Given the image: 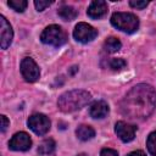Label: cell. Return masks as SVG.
I'll list each match as a JSON object with an SVG mask.
<instances>
[{"label": "cell", "instance_id": "6da1fadb", "mask_svg": "<svg viewBox=\"0 0 156 156\" xmlns=\"http://www.w3.org/2000/svg\"><path fill=\"white\" fill-rule=\"evenodd\" d=\"M156 107V93L147 84L132 88L121 102V111L130 118H146Z\"/></svg>", "mask_w": 156, "mask_h": 156}, {"label": "cell", "instance_id": "7a4b0ae2", "mask_svg": "<svg viewBox=\"0 0 156 156\" xmlns=\"http://www.w3.org/2000/svg\"><path fill=\"white\" fill-rule=\"evenodd\" d=\"M91 99L90 93L80 89L71 90L67 93H63L58 100H57V106L62 112H74L77 110H80L84 107Z\"/></svg>", "mask_w": 156, "mask_h": 156}, {"label": "cell", "instance_id": "3957f363", "mask_svg": "<svg viewBox=\"0 0 156 156\" xmlns=\"http://www.w3.org/2000/svg\"><path fill=\"white\" fill-rule=\"evenodd\" d=\"M111 23L117 29L126 33H134L139 28V20L129 12H115L111 16Z\"/></svg>", "mask_w": 156, "mask_h": 156}, {"label": "cell", "instance_id": "277c9868", "mask_svg": "<svg viewBox=\"0 0 156 156\" xmlns=\"http://www.w3.org/2000/svg\"><path fill=\"white\" fill-rule=\"evenodd\" d=\"M40 39L46 45H51L54 48H60L63 44H66L67 34L60 26L51 24V26H48L43 30V33L40 35Z\"/></svg>", "mask_w": 156, "mask_h": 156}, {"label": "cell", "instance_id": "5b68a950", "mask_svg": "<svg viewBox=\"0 0 156 156\" xmlns=\"http://www.w3.org/2000/svg\"><path fill=\"white\" fill-rule=\"evenodd\" d=\"M21 73L22 77L24 78L26 82L28 83H34L38 80L40 76V71L38 65L32 57H24L21 62Z\"/></svg>", "mask_w": 156, "mask_h": 156}, {"label": "cell", "instance_id": "8992f818", "mask_svg": "<svg viewBox=\"0 0 156 156\" xmlns=\"http://www.w3.org/2000/svg\"><path fill=\"white\" fill-rule=\"evenodd\" d=\"M27 124L37 135H44L50 129V119L43 113L32 115L29 117Z\"/></svg>", "mask_w": 156, "mask_h": 156}, {"label": "cell", "instance_id": "52a82bcc", "mask_svg": "<svg viewBox=\"0 0 156 156\" xmlns=\"http://www.w3.org/2000/svg\"><path fill=\"white\" fill-rule=\"evenodd\" d=\"M96 35H98V30L93 26L84 23V22L78 23L73 30L74 39L79 43H84V44L94 40L96 38Z\"/></svg>", "mask_w": 156, "mask_h": 156}, {"label": "cell", "instance_id": "ba28073f", "mask_svg": "<svg viewBox=\"0 0 156 156\" xmlns=\"http://www.w3.org/2000/svg\"><path fill=\"white\" fill-rule=\"evenodd\" d=\"M30 146H32V140L26 132L16 133L9 143V147L15 151H27L30 149Z\"/></svg>", "mask_w": 156, "mask_h": 156}, {"label": "cell", "instance_id": "9c48e42d", "mask_svg": "<svg viewBox=\"0 0 156 156\" xmlns=\"http://www.w3.org/2000/svg\"><path fill=\"white\" fill-rule=\"evenodd\" d=\"M115 132L117 134V136L124 141V143H129L134 139L135 136V132H136V127L129 123H126L123 121H119L116 123L115 126Z\"/></svg>", "mask_w": 156, "mask_h": 156}, {"label": "cell", "instance_id": "30bf717a", "mask_svg": "<svg viewBox=\"0 0 156 156\" xmlns=\"http://www.w3.org/2000/svg\"><path fill=\"white\" fill-rule=\"evenodd\" d=\"M0 45H1V49H7L12 41V38H13V30H12V27L11 24L7 22V20L4 17V16H0Z\"/></svg>", "mask_w": 156, "mask_h": 156}, {"label": "cell", "instance_id": "8fae6325", "mask_svg": "<svg viewBox=\"0 0 156 156\" xmlns=\"http://www.w3.org/2000/svg\"><path fill=\"white\" fill-rule=\"evenodd\" d=\"M107 12V4L102 0H95L93 1L89 7H88V16L90 18H94V20H98V18H101L102 16H105Z\"/></svg>", "mask_w": 156, "mask_h": 156}, {"label": "cell", "instance_id": "7c38bea8", "mask_svg": "<svg viewBox=\"0 0 156 156\" xmlns=\"http://www.w3.org/2000/svg\"><path fill=\"white\" fill-rule=\"evenodd\" d=\"M107 113H108V105H107V102H105L104 100L94 101V102L90 105L89 115H90L93 118H104V117L107 116Z\"/></svg>", "mask_w": 156, "mask_h": 156}, {"label": "cell", "instance_id": "4fadbf2b", "mask_svg": "<svg viewBox=\"0 0 156 156\" xmlns=\"http://www.w3.org/2000/svg\"><path fill=\"white\" fill-rule=\"evenodd\" d=\"M76 134L78 136V139L83 140V141H87V140H90L95 136V130L93 129V127L90 126H87V124H80L77 130H76Z\"/></svg>", "mask_w": 156, "mask_h": 156}, {"label": "cell", "instance_id": "5bb4252c", "mask_svg": "<svg viewBox=\"0 0 156 156\" xmlns=\"http://www.w3.org/2000/svg\"><path fill=\"white\" fill-rule=\"evenodd\" d=\"M57 13H58V16H60L63 21H72V20H74V18L77 17V15H78L77 10H76L74 7H72V6H68V5L61 6V7L58 9Z\"/></svg>", "mask_w": 156, "mask_h": 156}, {"label": "cell", "instance_id": "9a60e30c", "mask_svg": "<svg viewBox=\"0 0 156 156\" xmlns=\"http://www.w3.org/2000/svg\"><path fill=\"white\" fill-rule=\"evenodd\" d=\"M56 144L52 139H45L40 143L39 147H38V154L39 155H50L55 151Z\"/></svg>", "mask_w": 156, "mask_h": 156}, {"label": "cell", "instance_id": "2e32d148", "mask_svg": "<svg viewBox=\"0 0 156 156\" xmlns=\"http://www.w3.org/2000/svg\"><path fill=\"white\" fill-rule=\"evenodd\" d=\"M121 46H122L121 41H119L117 38H115V37L107 38V39L105 40V43H104V50H105L106 52H110V54L118 51V50L121 49Z\"/></svg>", "mask_w": 156, "mask_h": 156}, {"label": "cell", "instance_id": "e0dca14e", "mask_svg": "<svg viewBox=\"0 0 156 156\" xmlns=\"http://www.w3.org/2000/svg\"><path fill=\"white\" fill-rule=\"evenodd\" d=\"M7 5H9L11 9H13L16 12H23V11L26 10L28 2H27L26 0H10V1L7 2Z\"/></svg>", "mask_w": 156, "mask_h": 156}, {"label": "cell", "instance_id": "ac0fdd59", "mask_svg": "<svg viewBox=\"0 0 156 156\" xmlns=\"http://www.w3.org/2000/svg\"><path fill=\"white\" fill-rule=\"evenodd\" d=\"M146 146H147L149 152L152 156H156V132L150 133V135L147 136V140H146Z\"/></svg>", "mask_w": 156, "mask_h": 156}, {"label": "cell", "instance_id": "d6986e66", "mask_svg": "<svg viewBox=\"0 0 156 156\" xmlns=\"http://www.w3.org/2000/svg\"><path fill=\"white\" fill-rule=\"evenodd\" d=\"M126 61L123 58H111L110 62H108V66L113 71H121L122 68L126 67Z\"/></svg>", "mask_w": 156, "mask_h": 156}, {"label": "cell", "instance_id": "ffe728a7", "mask_svg": "<svg viewBox=\"0 0 156 156\" xmlns=\"http://www.w3.org/2000/svg\"><path fill=\"white\" fill-rule=\"evenodd\" d=\"M51 4H52V1H45V0H35L34 1V5H35V7H37L38 11H44Z\"/></svg>", "mask_w": 156, "mask_h": 156}, {"label": "cell", "instance_id": "44dd1931", "mask_svg": "<svg viewBox=\"0 0 156 156\" xmlns=\"http://www.w3.org/2000/svg\"><path fill=\"white\" fill-rule=\"evenodd\" d=\"M147 4H149V2H147V1H144V0H130V1H129V5H130L132 7L139 9V10L146 7Z\"/></svg>", "mask_w": 156, "mask_h": 156}, {"label": "cell", "instance_id": "7402d4cb", "mask_svg": "<svg viewBox=\"0 0 156 156\" xmlns=\"http://www.w3.org/2000/svg\"><path fill=\"white\" fill-rule=\"evenodd\" d=\"M100 156H118V154L113 149H102L100 152Z\"/></svg>", "mask_w": 156, "mask_h": 156}, {"label": "cell", "instance_id": "603a6c76", "mask_svg": "<svg viewBox=\"0 0 156 156\" xmlns=\"http://www.w3.org/2000/svg\"><path fill=\"white\" fill-rule=\"evenodd\" d=\"M0 119H1V132L4 133V132L7 129V127H9V124H10V121L7 119V117H6L5 115H1V116H0Z\"/></svg>", "mask_w": 156, "mask_h": 156}, {"label": "cell", "instance_id": "cb8c5ba5", "mask_svg": "<svg viewBox=\"0 0 156 156\" xmlns=\"http://www.w3.org/2000/svg\"><path fill=\"white\" fill-rule=\"evenodd\" d=\"M127 156H145V154L140 150H136V151H132L130 154H128Z\"/></svg>", "mask_w": 156, "mask_h": 156}, {"label": "cell", "instance_id": "d4e9b609", "mask_svg": "<svg viewBox=\"0 0 156 156\" xmlns=\"http://www.w3.org/2000/svg\"><path fill=\"white\" fill-rule=\"evenodd\" d=\"M78 156H87V155H85V154H79Z\"/></svg>", "mask_w": 156, "mask_h": 156}]
</instances>
